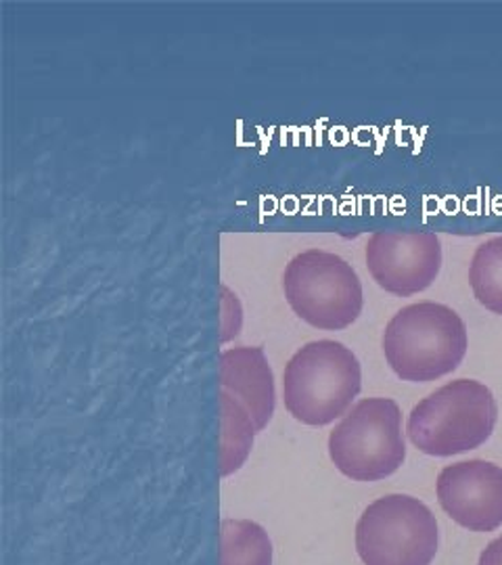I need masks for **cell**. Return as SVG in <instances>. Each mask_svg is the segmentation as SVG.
Wrapping results in <instances>:
<instances>
[{
	"mask_svg": "<svg viewBox=\"0 0 502 565\" xmlns=\"http://www.w3.org/2000/svg\"><path fill=\"white\" fill-rule=\"evenodd\" d=\"M467 324L446 303H410L383 333L385 361L402 382H436L452 373L467 354Z\"/></svg>",
	"mask_w": 502,
	"mask_h": 565,
	"instance_id": "1",
	"label": "cell"
},
{
	"mask_svg": "<svg viewBox=\"0 0 502 565\" xmlns=\"http://www.w3.org/2000/svg\"><path fill=\"white\" fill-rule=\"evenodd\" d=\"M362 369L356 354L343 343H306L285 366V408L301 424H333L361 394Z\"/></svg>",
	"mask_w": 502,
	"mask_h": 565,
	"instance_id": "2",
	"label": "cell"
},
{
	"mask_svg": "<svg viewBox=\"0 0 502 565\" xmlns=\"http://www.w3.org/2000/svg\"><path fill=\"white\" fill-rule=\"evenodd\" d=\"M496 422L499 404L492 390L476 380H457L410 411L406 431L425 455L452 457L490 440Z\"/></svg>",
	"mask_w": 502,
	"mask_h": 565,
	"instance_id": "3",
	"label": "cell"
},
{
	"mask_svg": "<svg viewBox=\"0 0 502 565\" xmlns=\"http://www.w3.org/2000/svg\"><path fill=\"white\" fill-rule=\"evenodd\" d=\"M282 289L291 310L303 323L322 331H340L361 317L362 282L342 256L308 249L282 273Z\"/></svg>",
	"mask_w": 502,
	"mask_h": 565,
	"instance_id": "4",
	"label": "cell"
},
{
	"mask_svg": "<svg viewBox=\"0 0 502 565\" xmlns=\"http://www.w3.org/2000/svg\"><path fill=\"white\" fill-rule=\"evenodd\" d=\"M329 457L345 478L377 482L406 459L400 406L392 398H364L329 436Z\"/></svg>",
	"mask_w": 502,
	"mask_h": 565,
	"instance_id": "5",
	"label": "cell"
},
{
	"mask_svg": "<svg viewBox=\"0 0 502 565\" xmlns=\"http://www.w3.org/2000/svg\"><path fill=\"white\" fill-rule=\"evenodd\" d=\"M438 543L436 515L406 494L371 503L356 525V551L364 565H431Z\"/></svg>",
	"mask_w": 502,
	"mask_h": 565,
	"instance_id": "6",
	"label": "cell"
},
{
	"mask_svg": "<svg viewBox=\"0 0 502 565\" xmlns=\"http://www.w3.org/2000/svg\"><path fill=\"white\" fill-rule=\"evenodd\" d=\"M366 268L383 291L408 298L425 291L442 268V243L425 231H377L364 247Z\"/></svg>",
	"mask_w": 502,
	"mask_h": 565,
	"instance_id": "7",
	"label": "cell"
},
{
	"mask_svg": "<svg viewBox=\"0 0 502 565\" xmlns=\"http://www.w3.org/2000/svg\"><path fill=\"white\" fill-rule=\"evenodd\" d=\"M438 501L462 527L494 532L502 525V467L480 459L444 467Z\"/></svg>",
	"mask_w": 502,
	"mask_h": 565,
	"instance_id": "8",
	"label": "cell"
},
{
	"mask_svg": "<svg viewBox=\"0 0 502 565\" xmlns=\"http://www.w3.org/2000/svg\"><path fill=\"white\" fill-rule=\"evenodd\" d=\"M221 385L242 401L261 431L275 415V375L260 345H239L221 354Z\"/></svg>",
	"mask_w": 502,
	"mask_h": 565,
	"instance_id": "9",
	"label": "cell"
},
{
	"mask_svg": "<svg viewBox=\"0 0 502 565\" xmlns=\"http://www.w3.org/2000/svg\"><path fill=\"white\" fill-rule=\"evenodd\" d=\"M222 406V450L221 473L231 476L237 469H242L245 459L252 452L256 425L242 401H237L233 394L221 392Z\"/></svg>",
	"mask_w": 502,
	"mask_h": 565,
	"instance_id": "10",
	"label": "cell"
},
{
	"mask_svg": "<svg viewBox=\"0 0 502 565\" xmlns=\"http://www.w3.org/2000/svg\"><path fill=\"white\" fill-rule=\"evenodd\" d=\"M221 565H273V545L264 527L249 520H224Z\"/></svg>",
	"mask_w": 502,
	"mask_h": 565,
	"instance_id": "11",
	"label": "cell"
},
{
	"mask_svg": "<svg viewBox=\"0 0 502 565\" xmlns=\"http://www.w3.org/2000/svg\"><path fill=\"white\" fill-rule=\"evenodd\" d=\"M469 282L476 300L502 317V237L482 243L469 266Z\"/></svg>",
	"mask_w": 502,
	"mask_h": 565,
	"instance_id": "12",
	"label": "cell"
},
{
	"mask_svg": "<svg viewBox=\"0 0 502 565\" xmlns=\"http://www.w3.org/2000/svg\"><path fill=\"white\" fill-rule=\"evenodd\" d=\"M222 298V342H228L231 338H235L239 333L242 327V303L237 300V296L226 287L221 285Z\"/></svg>",
	"mask_w": 502,
	"mask_h": 565,
	"instance_id": "13",
	"label": "cell"
},
{
	"mask_svg": "<svg viewBox=\"0 0 502 565\" xmlns=\"http://www.w3.org/2000/svg\"><path fill=\"white\" fill-rule=\"evenodd\" d=\"M478 565H502V536L485 546Z\"/></svg>",
	"mask_w": 502,
	"mask_h": 565,
	"instance_id": "14",
	"label": "cell"
}]
</instances>
